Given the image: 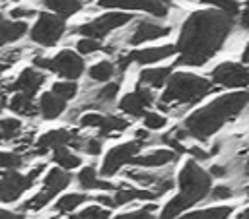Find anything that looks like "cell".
I'll list each match as a JSON object with an SVG mask.
<instances>
[{"label": "cell", "mask_w": 249, "mask_h": 219, "mask_svg": "<svg viewBox=\"0 0 249 219\" xmlns=\"http://www.w3.org/2000/svg\"><path fill=\"white\" fill-rule=\"evenodd\" d=\"M70 219H111V215H109V209L91 205V207H86L84 211H80L78 215L72 213Z\"/></svg>", "instance_id": "f546056e"}, {"label": "cell", "mask_w": 249, "mask_h": 219, "mask_svg": "<svg viewBox=\"0 0 249 219\" xmlns=\"http://www.w3.org/2000/svg\"><path fill=\"white\" fill-rule=\"evenodd\" d=\"M101 8H119V10H142L154 16L163 17L167 8L158 0H99Z\"/></svg>", "instance_id": "7c38bea8"}, {"label": "cell", "mask_w": 249, "mask_h": 219, "mask_svg": "<svg viewBox=\"0 0 249 219\" xmlns=\"http://www.w3.org/2000/svg\"><path fill=\"white\" fill-rule=\"evenodd\" d=\"M224 172H226V171H224V169H222V167H218V165H216V167H212V169H210V174H214V176H222V174H224Z\"/></svg>", "instance_id": "c3c4849f"}, {"label": "cell", "mask_w": 249, "mask_h": 219, "mask_svg": "<svg viewBox=\"0 0 249 219\" xmlns=\"http://www.w3.org/2000/svg\"><path fill=\"white\" fill-rule=\"evenodd\" d=\"M233 16L226 12H195L183 25L177 50L181 52L177 64L202 66L224 45L233 25Z\"/></svg>", "instance_id": "6da1fadb"}, {"label": "cell", "mask_w": 249, "mask_h": 219, "mask_svg": "<svg viewBox=\"0 0 249 219\" xmlns=\"http://www.w3.org/2000/svg\"><path fill=\"white\" fill-rule=\"evenodd\" d=\"M51 198H53V194L47 192V190H43V192H39L37 196H33L31 200H27V202L23 203V209H41V207H45V205L51 202Z\"/></svg>", "instance_id": "836d02e7"}, {"label": "cell", "mask_w": 249, "mask_h": 219, "mask_svg": "<svg viewBox=\"0 0 249 219\" xmlns=\"http://www.w3.org/2000/svg\"><path fill=\"white\" fill-rule=\"evenodd\" d=\"M144 124L150 130H160V128H163L167 124V120H165V116H161L158 112H146L144 114Z\"/></svg>", "instance_id": "8d00e7d4"}, {"label": "cell", "mask_w": 249, "mask_h": 219, "mask_svg": "<svg viewBox=\"0 0 249 219\" xmlns=\"http://www.w3.org/2000/svg\"><path fill=\"white\" fill-rule=\"evenodd\" d=\"M202 2H204V4H212V6L220 8L222 12H226V14H230V16H235V14L239 12V6H237L235 0H202Z\"/></svg>", "instance_id": "e575fe53"}, {"label": "cell", "mask_w": 249, "mask_h": 219, "mask_svg": "<svg viewBox=\"0 0 249 219\" xmlns=\"http://www.w3.org/2000/svg\"><path fill=\"white\" fill-rule=\"evenodd\" d=\"M132 19V16L128 14H123V12H111V14H105L89 23H84L78 27V33L84 35V37H91V39H101L105 35H109L113 29L128 23Z\"/></svg>", "instance_id": "52a82bcc"}, {"label": "cell", "mask_w": 249, "mask_h": 219, "mask_svg": "<svg viewBox=\"0 0 249 219\" xmlns=\"http://www.w3.org/2000/svg\"><path fill=\"white\" fill-rule=\"evenodd\" d=\"M179 219H191V217H189V215H183V217H179Z\"/></svg>", "instance_id": "816d5d0a"}, {"label": "cell", "mask_w": 249, "mask_h": 219, "mask_svg": "<svg viewBox=\"0 0 249 219\" xmlns=\"http://www.w3.org/2000/svg\"><path fill=\"white\" fill-rule=\"evenodd\" d=\"M0 110H2V103H0Z\"/></svg>", "instance_id": "db71d44e"}, {"label": "cell", "mask_w": 249, "mask_h": 219, "mask_svg": "<svg viewBox=\"0 0 249 219\" xmlns=\"http://www.w3.org/2000/svg\"><path fill=\"white\" fill-rule=\"evenodd\" d=\"M19 128H21V124L16 118H4V120H0V136H2V140H12L19 132Z\"/></svg>", "instance_id": "d6a6232c"}, {"label": "cell", "mask_w": 249, "mask_h": 219, "mask_svg": "<svg viewBox=\"0 0 249 219\" xmlns=\"http://www.w3.org/2000/svg\"><path fill=\"white\" fill-rule=\"evenodd\" d=\"M245 4H247V8H249V0H247V2H245Z\"/></svg>", "instance_id": "f5cc1de1"}, {"label": "cell", "mask_w": 249, "mask_h": 219, "mask_svg": "<svg viewBox=\"0 0 249 219\" xmlns=\"http://www.w3.org/2000/svg\"><path fill=\"white\" fill-rule=\"evenodd\" d=\"M76 145V138L72 132L68 130H53V132H47L39 138L37 141V153H45L47 149H54V147H60V145Z\"/></svg>", "instance_id": "4fadbf2b"}, {"label": "cell", "mask_w": 249, "mask_h": 219, "mask_svg": "<svg viewBox=\"0 0 249 219\" xmlns=\"http://www.w3.org/2000/svg\"><path fill=\"white\" fill-rule=\"evenodd\" d=\"M154 209H156V205H148V207H144V209H140V211H130V213L119 215V217H115V219H154L152 213H150V211H154Z\"/></svg>", "instance_id": "f35d334b"}, {"label": "cell", "mask_w": 249, "mask_h": 219, "mask_svg": "<svg viewBox=\"0 0 249 219\" xmlns=\"http://www.w3.org/2000/svg\"><path fill=\"white\" fill-rule=\"evenodd\" d=\"M175 159H177V153L173 149H158V151H152L148 155L132 157L130 165H136V167H161V165H167V163H171Z\"/></svg>", "instance_id": "9a60e30c"}, {"label": "cell", "mask_w": 249, "mask_h": 219, "mask_svg": "<svg viewBox=\"0 0 249 219\" xmlns=\"http://www.w3.org/2000/svg\"><path fill=\"white\" fill-rule=\"evenodd\" d=\"M212 91V83L200 76L195 74H173L167 79V87L161 95V105L167 103H181V105H193L198 103L202 97H206Z\"/></svg>", "instance_id": "277c9868"}, {"label": "cell", "mask_w": 249, "mask_h": 219, "mask_svg": "<svg viewBox=\"0 0 249 219\" xmlns=\"http://www.w3.org/2000/svg\"><path fill=\"white\" fill-rule=\"evenodd\" d=\"M103 118H105V116H101V114L89 112V114H84V116L80 118V124H82L84 128H99V126L103 124Z\"/></svg>", "instance_id": "74e56055"}, {"label": "cell", "mask_w": 249, "mask_h": 219, "mask_svg": "<svg viewBox=\"0 0 249 219\" xmlns=\"http://www.w3.org/2000/svg\"><path fill=\"white\" fill-rule=\"evenodd\" d=\"M179 194L163 207L158 219H175L185 209L200 202L210 190V174L204 172L195 161H189L179 172Z\"/></svg>", "instance_id": "3957f363"}, {"label": "cell", "mask_w": 249, "mask_h": 219, "mask_svg": "<svg viewBox=\"0 0 249 219\" xmlns=\"http://www.w3.org/2000/svg\"><path fill=\"white\" fill-rule=\"evenodd\" d=\"M76 91H78V87H76V83L70 79V81H56L54 85H53V93H56L58 97H62L64 101H68V99H72L74 95H76Z\"/></svg>", "instance_id": "1f68e13d"}, {"label": "cell", "mask_w": 249, "mask_h": 219, "mask_svg": "<svg viewBox=\"0 0 249 219\" xmlns=\"http://www.w3.org/2000/svg\"><path fill=\"white\" fill-rule=\"evenodd\" d=\"M156 196H158V192H150V190L121 188V190L115 194V203H117V205H123V203L132 202V200H154Z\"/></svg>", "instance_id": "cb8c5ba5"}, {"label": "cell", "mask_w": 249, "mask_h": 219, "mask_svg": "<svg viewBox=\"0 0 249 219\" xmlns=\"http://www.w3.org/2000/svg\"><path fill=\"white\" fill-rule=\"evenodd\" d=\"M53 159L58 167L70 171V169H76L80 165V157L74 155L66 145H60V147H54V153H53Z\"/></svg>", "instance_id": "d4e9b609"}, {"label": "cell", "mask_w": 249, "mask_h": 219, "mask_svg": "<svg viewBox=\"0 0 249 219\" xmlns=\"http://www.w3.org/2000/svg\"><path fill=\"white\" fill-rule=\"evenodd\" d=\"M43 81H45V76H43V74H39V72L33 70V68H25V70L19 74V78L14 81L12 89H14V91H21V93L33 97V95L37 93V89L43 85Z\"/></svg>", "instance_id": "5bb4252c"}, {"label": "cell", "mask_w": 249, "mask_h": 219, "mask_svg": "<svg viewBox=\"0 0 249 219\" xmlns=\"http://www.w3.org/2000/svg\"><path fill=\"white\" fill-rule=\"evenodd\" d=\"M212 200H224V198H230L231 196V190L228 186H216L212 192H210Z\"/></svg>", "instance_id": "60d3db41"}, {"label": "cell", "mask_w": 249, "mask_h": 219, "mask_svg": "<svg viewBox=\"0 0 249 219\" xmlns=\"http://www.w3.org/2000/svg\"><path fill=\"white\" fill-rule=\"evenodd\" d=\"M249 103V93L239 91V93H230L222 95L204 109L193 112L185 120V132L196 140H206L208 136L216 134L230 118H233L245 105Z\"/></svg>", "instance_id": "7a4b0ae2"}, {"label": "cell", "mask_w": 249, "mask_h": 219, "mask_svg": "<svg viewBox=\"0 0 249 219\" xmlns=\"http://www.w3.org/2000/svg\"><path fill=\"white\" fill-rule=\"evenodd\" d=\"M212 81L224 87H245L249 85V70L243 64L224 62L212 70Z\"/></svg>", "instance_id": "9c48e42d"}, {"label": "cell", "mask_w": 249, "mask_h": 219, "mask_svg": "<svg viewBox=\"0 0 249 219\" xmlns=\"http://www.w3.org/2000/svg\"><path fill=\"white\" fill-rule=\"evenodd\" d=\"M64 109H66V101L62 97H58L56 93H53V91L43 93L41 99H39V110L47 120H53V118L60 116Z\"/></svg>", "instance_id": "e0dca14e"}, {"label": "cell", "mask_w": 249, "mask_h": 219, "mask_svg": "<svg viewBox=\"0 0 249 219\" xmlns=\"http://www.w3.org/2000/svg\"><path fill=\"white\" fill-rule=\"evenodd\" d=\"M35 66L56 72L58 76L68 78V79H78L84 72V60L74 50H62L54 58H41L39 56V58H35Z\"/></svg>", "instance_id": "5b68a950"}, {"label": "cell", "mask_w": 249, "mask_h": 219, "mask_svg": "<svg viewBox=\"0 0 249 219\" xmlns=\"http://www.w3.org/2000/svg\"><path fill=\"white\" fill-rule=\"evenodd\" d=\"M158 2H165V0H158Z\"/></svg>", "instance_id": "11a10c76"}, {"label": "cell", "mask_w": 249, "mask_h": 219, "mask_svg": "<svg viewBox=\"0 0 249 219\" xmlns=\"http://www.w3.org/2000/svg\"><path fill=\"white\" fill-rule=\"evenodd\" d=\"M146 136H148L146 130H138V132H136V138H138V140H146Z\"/></svg>", "instance_id": "f907efd6"}, {"label": "cell", "mask_w": 249, "mask_h": 219, "mask_svg": "<svg viewBox=\"0 0 249 219\" xmlns=\"http://www.w3.org/2000/svg\"><path fill=\"white\" fill-rule=\"evenodd\" d=\"M128 128V122L123 120V118H117V116H105L103 118V124L99 126V134L101 136H109L113 132H121V130H126Z\"/></svg>", "instance_id": "83f0119b"}, {"label": "cell", "mask_w": 249, "mask_h": 219, "mask_svg": "<svg viewBox=\"0 0 249 219\" xmlns=\"http://www.w3.org/2000/svg\"><path fill=\"white\" fill-rule=\"evenodd\" d=\"M86 153H89V155H97L99 151H101V143H99V140H88V143H86Z\"/></svg>", "instance_id": "b9f144b4"}, {"label": "cell", "mask_w": 249, "mask_h": 219, "mask_svg": "<svg viewBox=\"0 0 249 219\" xmlns=\"http://www.w3.org/2000/svg\"><path fill=\"white\" fill-rule=\"evenodd\" d=\"M152 101H154L152 91L138 85L136 91H132V93H128V95L123 97V101H121L119 107H121L123 112H126L130 116H144L146 114V109L152 105Z\"/></svg>", "instance_id": "8fae6325"}, {"label": "cell", "mask_w": 249, "mask_h": 219, "mask_svg": "<svg viewBox=\"0 0 249 219\" xmlns=\"http://www.w3.org/2000/svg\"><path fill=\"white\" fill-rule=\"evenodd\" d=\"M0 219H21V213H12L6 209H0Z\"/></svg>", "instance_id": "f6af8a7d"}, {"label": "cell", "mask_w": 249, "mask_h": 219, "mask_svg": "<svg viewBox=\"0 0 249 219\" xmlns=\"http://www.w3.org/2000/svg\"><path fill=\"white\" fill-rule=\"evenodd\" d=\"M113 64L103 60V62H97L95 66L89 68V78L95 79V81H107L111 76H113Z\"/></svg>", "instance_id": "f1b7e54d"}, {"label": "cell", "mask_w": 249, "mask_h": 219, "mask_svg": "<svg viewBox=\"0 0 249 219\" xmlns=\"http://www.w3.org/2000/svg\"><path fill=\"white\" fill-rule=\"evenodd\" d=\"M241 25H243L245 29H249V8L241 14Z\"/></svg>", "instance_id": "bcb514c9"}, {"label": "cell", "mask_w": 249, "mask_h": 219, "mask_svg": "<svg viewBox=\"0 0 249 219\" xmlns=\"http://www.w3.org/2000/svg\"><path fill=\"white\" fill-rule=\"evenodd\" d=\"M8 107H10V110H14L18 114H23V116H33L37 112V109H39V107L33 105V97H29V95H25L21 91H18L10 99V105Z\"/></svg>", "instance_id": "7402d4cb"}, {"label": "cell", "mask_w": 249, "mask_h": 219, "mask_svg": "<svg viewBox=\"0 0 249 219\" xmlns=\"http://www.w3.org/2000/svg\"><path fill=\"white\" fill-rule=\"evenodd\" d=\"M241 60H243V62H249V43H247V47H245V50H243Z\"/></svg>", "instance_id": "681fc988"}, {"label": "cell", "mask_w": 249, "mask_h": 219, "mask_svg": "<svg viewBox=\"0 0 249 219\" xmlns=\"http://www.w3.org/2000/svg\"><path fill=\"white\" fill-rule=\"evenodd\" d=\"M23 159L18 153H10V151H0V171H16L18 167H21Z\"/></svg>", "instance_id": "4dcf8cb0"}, {"label": "cell", "mask_w": 249, "mask_h": 219, "mask_svg": "<svg viewBox=\"0 0 249 219\" xmlns=\"http://www.w3.org/2000/svg\"><path fill=\"white\" fill-rule=\"evenodd\" d=\"M231 211L233 209L230 205H222V207H208V209L193 211V213H187V215L191 219H228Z\"/></svg>", "instance_id": "484cf974"}, {"label": "cell", "mask_w": 249, "mask_h": 219, "mask_svg": "<svg viewBox=\"0 0 249 219\" xmlns=\"http://www.w3.org/2000/svg\"><path fill=\"white\" fill-rule=\"evenodd\" d=\"M12 16H14V17H19V16H33V12H29V10H12Z\"/></svg>", "instance_id": "7dc6e473"}, {"label": "cell", "mask_w": 249, "mask_h": 219, "mask_svg": "<svg viewBox=\"0 0 249 219\" xmlns=\"http://www.w3.org/2000/svg\"><path fill=\"white\" fill-rule=\"evenodd\" d=\"M78 182L84 190H113L115 184L107 182V180H99L95 176V169L93 167H84L78 174Z\"/></svg>", "instance_id": "ffe728a7"}, {"label": "cell", "mask_w": 249, "mask_h": 219, "mask_svg": "<svg viewBox=\"0 0 249 219\" xmlns=\"http://www.w3.org/2000/svg\"><path fill=\"white\" fill-rule=\"evenodd\" d=\"M171 76V66L165 68H150L140 72V83L152 85V87H161Z\"/></svg>", "instance_id": "44dd1931"}, {"label": "cell", "mask_w": 249, "mask_h": 219, "mask_svg": "<svg viewBox=\"0 0 249 219\" xmlns=\"http://www.w3.org/2000/svg\"><path fill=\"white\" fill-rule=\"evenodd\" d=\"M142 147V140H136V141H126L123 145H117L113 149H109V153L105 155L103 159V165H101V174L103 176H113L119 172V169L123 165H128L130 159L140 151Z\"/></svg>", "instance_id": "ba28073f"}, {"label": "cell", "mask_w": 249, "mask_h": 219, "mask_svg": "<svg viewBox=\"0 0 249 219\" xmlns=\"http://www.w3.org/2000/svg\"><path fill=\"white\" fill-rule=\"evenodd\" d=\"M177 52L175 45H163V47H154V48H142V50H132L128 52L123 60H121V70H124L130 62L136 64H152V62H160L171 54Z\"/></svg>", "instance_id": "30bf717a"}, {"label": "cell", "mask_w": 249, "mask_h": 219, "mask_svg": "<svg viewBox=\"0 0 249 219\" xmlns=\"http://www.w3.org/2000/svg\"><path fill=\"white\" fill-rule=\"evenodd\" d=\"M45 190L51 192L53 196H56L58 192H62L68 184H70V174L66 172V169L62 167H56L53 171H49V174L45 176Z\"/></svg>", "instance_id": "d6986e66"}, {"label": "cell", "mask_w": 249, "mask_h": 219, "mask_svg": "<svg viewBox=\"0 0 249 219\" xmlns=\"http://www.w3.org/2000/svg\"><path fill=\"white\" fill-rule=\"evenodd\" d=\"M95 200H97L99 203L107 205V207H115V205H117V203H115V200H113V198H107V196H97Z\"/></svg>", "instance_id": "ee69618b"}, {"label": "cell", "mask_w": 249, "mask_h": 219, "mask_svg": "<svg viewBox=\"0 0 249 219\" xmlns=\"http://www.w3.org/2000/svg\"><path fill=\"white\" fill-rule=\"evenodd\" d=\"M117 91H119V83H109L107 87H103V89H101V93H99V99L111 101V99L117 95Z\"/></svg>", "instance_id": "ab89813d"}, {"label": "cell", "mask_w": 249, "mask_h": 219, "mask_svg": "<svg viewBox=\"0 0 249 219\" xmlns=\"http://www.w3.org/2000/svg\"><path fill=\"white\" fill-rule=\"evenodd\" d=\"M78 52L80 54H91L95 50H101V45L97 39H91V37H86V39H80L78 41Z\"/></svg>", "instance_id": "d590c367"}, {"label": "cell", "mask_w": 249, "mask_h": 219, "mask_svg": "<svg viewBox=\"0 0 249 219\" xmlns=\"http://www.w3.org/2000/svg\"><path fill=\"white\" fill-rule=\"evenodd\" d=\"M189 153H191L193 157H196V159H208V157H210V153L202 151L200 147H191V149H189Z\"/></svg>", "instance_id": "7bdbcfd3"}, {"label": "cell", "mask_w": 249, "mask_h": 219, "mask_svg": "<svg viewBox=\"0 0 249 219\" xmlns=\"http://www.w3.org/2000/svg\"><path fill=\"white\" fill-rule=\"evenodd\" d=\"M27 33L25 21H8L4 16H0V47L4 43H12Z\"/></svg>", "instance_id": "ac0fdd59"}, {"label": "cell", "mask_w": 249, "mask_h": 219, "mask_svg": "<svg viewBox=\"0 0 249 219\" xmlns=\"http://www.w3.org/2000/svg\"><path fill=\"white\" fill-rule=\"evenodd\" d=\"M43 4L60 17H68V16L80 12V8H82V4L78 0H43Z\"/></svg>", "instance_id": "603a6c76"}, {"label": "cell", "mask_w": 249, "mask_h": 219, "mask_svg": "<svg viewBox=\"0 0 249 219\" xmlns=\"http://www.w3.org/2000/svg\"><path fill=\"white\" fill-rule=\"evenodd\" d=\"M169 27H163V25H156V23H150V21H140L130 43L132 45H138V43H146V41H154V39H160V37H165L169 35Z\"/></svg>", "instance_id": "2e32d148"}, {"label": "cell", "mask_w": 249, "mask_h": 219, "mask_svg": "<svg viewBox=\"0 0 249 219\" xmlns=\"http://www.w3.org/2000/svg\"><path fill=\"white\" fill-rule=\"evenodd\" d=\"M64 31H66L64 17L53 16V14H39L37 23L31 27V39L39 45L53 47L58 43Z\"/></svg>", "instance_id": "8992f818"}, {"label": "cell", "mask_w": 249, "mask_h": 219, "mask_svg": "<svg viewBox=\"0 0 249 219\" xmlns=\"http://www.w3.org/2000/svg\"><path fill=\"white\" fill-rule=\"evenodd\" d=\"M88 200V196L86 194H66V196H62V198H58V202H56V211H62V213H70V211H74L80 203H84Z\"/></svg>", "instance_id": "4316f807"}]
</instances>
